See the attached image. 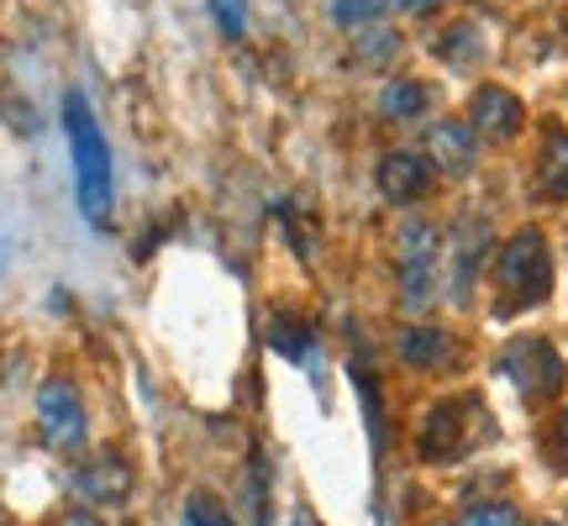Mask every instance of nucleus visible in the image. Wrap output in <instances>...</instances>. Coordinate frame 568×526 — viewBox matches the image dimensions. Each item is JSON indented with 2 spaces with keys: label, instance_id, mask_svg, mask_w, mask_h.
<instances>
[{
  "label": "nucleus",
  "instance_id": "obj_10",
  "mask_svg": "<svg viewBox=\"0 0 568 526\" xmlns=\"http://www.w3.org/2000/svg\"><path fill=\"white\" fill-rule=\"evenodd\" d=\"M426 159H432V169L468 174V169H474V127L468 122H437L432 127V138H426Z\"/></svg>",
  "mask_w": 568,
  "mask_h": 526
},
{
  "label": "nucleus",
  "instance_id": "obj_12",
  "mask_svg": "<svg viewBox=\"0 0 568 526\" xmlns=\"http://www.w3.org/2000/svg\"><path fill=\"white\" fill-rule=\"evenodd\" d=\"M537 190H542L548 201H564V195H568V132H564V127H548V138H542Z\"/></svg>",
  "mask_w": 568,
  "mask_h": 526
},
{
  "label": "nucleus",
  "instance_id": "obj_23",
  "mask_svg": "<svg viewBox=\"0 0 568 526\" xmlns=\"http://www.w3.org/2000/svg\"><path fill=\"white\" fill-rule=\"evenodd\" d=\"M437 0H406V11H432Z\"/></svg>",
  "mask_w": 568,
  "mask_h": 526
},
{
  "label": "nucleus",
  "instance_id": "obj_13",
  "mask_svg": "<svg viewBox=\"0 0 568 526\" xmlns=\"http://www.w3.org/2000/svg\"><path fill=\"white\" fill-rule=\"evenodd\" d=\"M400 358L410 368H443L453 358V337H447L443 326H410L406 337H400Z\"/></svg>",
  "mask_w": 568,
  "mask_h": 526
},
{
  "label": "nucleus",
  "instance_id": "obj_20",
  "mask_svg": "<svg viewBox=\"0 0 568 526\" xmlns=\"http://www.w3.org/2000/svg\"><path fill=\"white\" fill-rule=\"evenodd\" d=\"M458 526H521V510L516 506H474Z\"/></svg>",
  "mask_w": 568,
  "mask_h": 526
},
{
  "label": "nucleus",
  "instance_id": "obj_5",
  "mask_svg": "<svg viewBox=\"0 0 568 526\" xmlns=\"http://www.w3.org/2000/svg\"><path fill=\"white\" fill-rule=\"evenodd\" d=\"M38 432L53 453H74L84 443V401L69 380H48L38 390Z\"/></svg>",
  "mask_w": 568,
  "mask_h": 526
},
{
  "label": "nucleus",
  "instance_id": "obj_8",
  "mask_svg": "<svg viewBox=\"0 0 568 526\" xmlns=\"http://www.w3.org/2000/svg\"><path fill=\"white\" fill-rule=\"evenodd\" d=\"M426 184H432V159H426V153L395 148V153L379 159V190H385V201H395V205L422 201Z\"/></svg>",
  "mask_w": 568,
  "mask_h": 526
},
{
  "label": "nucleus",
  "instance_id": "obj_2",
  "mask_svg": "<svg viewBox=\"0 0 568 526\" xmlns=\"http://www.w3.org/2000/svg\"><path fill=\"white\" fill-rule=\"evenodd\" d=\"M495 316H516V311H531L552 295V253H548V237L537 226H521L500 259H495Z\"/></svg>",
  "mask_w": 568,
  "mask_h": 526
},
{
  "label": "nucleus",
  "instance_id": "obj_18",
  "mask_svg": "<svg viewBox=\"0 0 568 526\" xmlns=\"http://www.w3.org/2000/svg\"><path fill=\"white\" fill-rule=\"evenodd\" d=\"M205 6H211V17H216V32H222V38H243L247 32V0H205Z\"/></svg>",
  "mask_w": 568,
  "mask_h": 526
},
{
  "label": "nucleus",
  "instance_id": "obj_1",
  "mask_svg": "<svg viewBox=\"0 0 568 526\" xmlns=\"http://www.w3.org/2000/svg\"><path fill=\"white\" fill-rule=\"evenodd\" d=\"M63 132H69V159H74V190L90 226H111V142H105L95 111L80 90L63 95Z\"/></svg>",
  "mask_w": 568,
  "mask_h": 526
},
{
  "label": "nucleus",
  "instance_id": "obj_7",
  "mask_svg": "<svg viewBox=\"0 0 568 526\" xmlns=\"http://www.w3.org/2000/svg\"><path fill=\"white\" fill-rule=\"evenodd\" d=\"M74 489L95 506H122L132 495V464L122 453H90L80 468H74Z\"/></svg>",
  "mask_w": 568,
  "mask_h": 526
},
{
  "label": "nucleus",
  "instance_id": "obj_9",
  "mask_svg": "<svg viewBox=\"0 0 568 526\" xmlns=\"http://www.w3.org/2000/svg\"><path fill=\"white\" fill-rule=\"evenodd\" d=\"M468 127L495 142L516 138V132H521V101H516L510 90H500V84H485V90L474 95V105H468Z\"/></svg>",
  "mask_w": 568,
  "mask_h": 526
},
{
  "label": "nucleus",
  "instance_id": "obj_14",
  "mask_svg": "<svg viewBox=\"0 0 568 526\" xmlns=\"http://www.w3.org/2000/svg\"><path fill=\"white\" fill-rule=\"evenodd\" d=\"M426 105H432V90H426V84L395 80V84H385V95H379V117H385V122H416Z\"/></svg>",
  "mask_w": 568,
  "mask_h": 526
},
{
  "label": "nucleus",
  "instance_id": "obj_19",
  "mask_svg": "<svg viewBox=\"0 0 568 526\" xmlns=\"http://www.w3.org/2000/svg\"><path fill=\"white\" fill-rule=\"evenodd\" d=\"M443 59L447 63H468V59H479V27H453V38H443Z\"/></svg>",
  "mask_w": 568,
  "mask_h": 526
},
{
  "label": "nucleus",
  "instance_id": "obj_6",
  "mask_svg": "<svg viewBox=\"0 0 568 526\" xmlns=\"http://www.w3.org/2000/svg\"><path fill=\"white\" fill-rule=\"evenodd\" d=\"M432 284H437V226L410 222L400 232V290H406V305L422 311L437 295Z\"/></svg>",
  "mask_w": 568,
  "mask_h": 526
},
{
  "label": "nucleus",
  "instance_id": "obj_15",
  "mask_svg": "<svg viewBox=\"0 0 568 526\" xmlns=\"http://www.w3.org/2000/svg\"><path fill=\"white\" fill-rule=\"evenodd\" d=\"M268 343H274V353L295 358V364H311V358H316L311 326H301L295 316H274V326H268Z\"/></svg>",
  "mask_w": 568,
  "mask_h": 526
},
{
  "label": "nucleus",
  "instance_id": "obj_21",
  "mask_svg": "<svg viewBox=\"0 0 568 526\" xmlns=\"http://www.w3.org/2000/svg\"><path fill=\"white\" fill-rule=\"evenodd\" d=\"M552 447H558V464H568V411L558 416V437H552Z\"/></svg>",
  "mask_w": 568,
  "mask_h": 526
},
{
  "label": "nucleus",
  "instance_id": "obj_3",
  "mask_svg": "<svg viewBox=\"0 0 568 526\" xmlns=\"http://www.w3.org/2000/svg\"><path fill=\"white\" fill-rule=\"evenodd\" d=\"M500 374H506L527 401H552L568 380L564 358H558V347H552L548 337H516V343L500 353Z\"/></svg>",
  "mask_w": 568,
  "mask_h": 526
},
{
  "label": "nucleus",
  "instance_id": "obj_16",
  "mask_svg": "<svg viewBox=\"0 0 568 526\" xmlns=\"http://www.w3.org/2000/svg\"><path fill=\"white\" fill-rule=\"evenodd\" d=\"M184 526H237V522H232V510H226L216 495L195 489V495H190V506H184Z\"/></svg>",
  "mask_w": 568,
  "mask_h": 526
},
{
  "label": "nucleus",
  "instance_id": "obj_4",
  "mask_svg": "<svg viewBox=\"0 0 568 526\" xmlns=\"http://www.w3.org/2000/svg\"><path fill=\"white\" fill-rule=\"evenodd\" d=\"M474 422H479V401H437L426 411L422 437H416L422 458L426 464H453V458H464L468 447H474V432H468Z\"/></svg>",
  "mask_w": 568,
  "mask_h": 526
},
{
  "label": "nucleus",
  "instance_id": "obj_11",
  "mask_svg": "<svg viewBox=\"0 0 568 526\" xmlns=\"http://www.w3.org/2000/svg\"><path fill=\"white\" fill-rule=\"evenodd\" d=\"M485 237H489V226L479 222V216L453 232V301H464V295H468L474 269H479V259H485Z\"/></svg>",
  "mask_w": 568,
  "mask_h": 526
},
{
  "label": "nucleus",
  "instance_id": "obj_17",
  "mask_svg": "<svg viewBox=\"0 0 568 526\" xmlns=\"http://www.w3.org/2000/svg\"><path fill=\"white\" fill-rule=\"evenodd\" d=\"M389 11V0H332V17L337 27H368Z\"/></svg>",
  "mask_w": 568,
  "mask_h": 526
},
{
  "label": "nucleus",
  "instance_id": "obj_22",
  "mask_svg": "<svg viewBox=\"0 0 568 526\" xmlns=\"http://www.w3.org/2000/svg\"><path fill=\"white\" fill-rule=\"evenodd\" d=\"M59 526H101V522H95V516H84V510H74V516H63Z\"/></svg>",
  "mask_w": 568,
  "mask_h": 526
}]
</instances>
